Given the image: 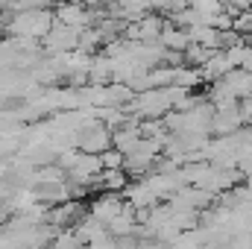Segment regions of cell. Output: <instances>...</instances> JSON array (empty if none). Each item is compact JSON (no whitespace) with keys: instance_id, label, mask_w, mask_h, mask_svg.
<instances>
[{"instance_id":"277c9868","label":"cell","mask_w":252,"mask_h":249,"mask_svg":"<svg viewBox=\"0 0 252 249\" xmlns=\"http://www.w3.org/2000/svg\"><path fill=\"white\" fill-rule=\"evenodd\" d=\"M79 32H82V30L64 27V24H59V21H56V27L47 32V38H44L41 44H44V50H47V53H53V56L73 53V50H79Z\"/></svg>"},{"instance_id":"52a82bcc","label":"cell","mask_w":252,"mask_h":249,"mask_svg":"<svg viewBox=\"0 0 252 249\" xmlns=\"http://www.w3.org/2000/svg\"><path fill=\"white\" fill-rule=\"evenodd\" d=\"M158 44H161L164 50H173V53H185V50L190 47V32L167 21V27H164V32H161Z\"/></svg>"},{"instance_id":"5b68a950","label":"cell","mask_w":252,"mask_h":249,"mask_svg":"<svg viewBox=\"0 0 252 249\" xmlns=\"http://www.w3.org/2000/svg\"><path fill=\"white\" fill-rule=\"evenodd\" d=\"M124 208H126V202L121 199V193H106V190H103V193L91 202L88 214H94L97 220H103V223L109 226V223H112V220L124 211Z\"/></svg>"},{"instance_id":"8fae6325","label":"cell","mask_w":252,"mask_h":249,"mask_svg":"<svg viewBox=\"0 0 252 249\" xmlns=\"http://www.w3.org/2000/svg\"><path fill=\"white\" fill-rule=\"evenodd\" d=\"M214 53H217V50H208V47L190 41V47L185 50V64H190V67H205V62H208Z\"/></svg>"},{"instance_id":"30bf717a","label":"cell","mask_w":252,"mask_h":249,"mask_svg":"<svg viewBox=\"0 0 252 249\" xmlns=\"http://www.w3.org/2000/svg\"><path fill=\"white\" fill-rule=\"evenodd\" d=\"M205 76H202V67H190V64H179L173 70V85L185 88V91H193L196 85H202Z\"/></svg>"},{"instance_id":"2e32d148","label":"cell","mask_w":252,"mask_h":249,"mask_svg":"<svg viewBox=\"0 0 252 249\" xmlns=\"http://www.w3.org/2000/svg\"><path fill=\"white\" fill-rule=\"evenodd\" d=\"M241 118H244V126H252V94L241 100Z\"/></svg>"},{"instance_id":"5bb4252c","label":"cell","mask_w":252,"mask_h":249,"mask_svg":"<svg viewBox=\"0 0 252 249\" xmlns=\"http://www.w3.org/2000/svg\"><path fill=\"white\" fill-rule=\"evenodd\" d=\"M190 9H196V12L205 18V15H220V12H226V3H223V0H190Z\"/></svg>"},{"instance_id":"9c48e42d","label":"cell","mask_w":252,"mask_h":249,"mask_svg":"<svg viewBox=\"0 0 252 249\" xmlns=\"http://www.w3.org/2000/svg\"><path fill=\"white\" fill-rule=\"evenodd\" d=\"M94 185H100L106 193H121V190L129 187V173L126 170H103L94 179Z\"/></svg>"},{"instance_id":"7c38bea8","label":"cell","mask_w":252,"mask_h":249,"mask_svg":"<svg viewBox=\"0 0 252 249\" xmlns=\"http://www.w3.org/2000/svg\"><path fill=\"white\" fill-rule=\"evenodd\" d=\"M188 6H190V0H153V12H158L164 18H173L176 12H182Z\"/></svg>"},{"instance_id":"7a4b0ae2","label":"cell","mask_w":252,"mask_h":249,"mask_svg":"<svg viewBox=\"0 0 252 249\" xmlns=\"http://www.w3.org/2000/svg\"><path fill=\"white\" fill-rule=\"evenodd\" d=\"M76 147L88 156H103L106 150H112V129L100 118H91L76 129Z\"/></svg>"},{"instance_id":"4fadbf2b","label":"cell","mask_w":252,"mask_h":249,"mask_svg":"<svg viewBox=\"0 0 252 249\" xmlns=\"http://www.w3.org/2000/svg\"><path fill=\"white\" fill-rule=\"evenodd\" d=\"M100 164H103V170H124L126 167V156L121 150H106L103 156H100Z\"/></svg>"},{"instance_id":"6da1fadb","label":"cell","mask_w":252,"mask_h":249,"mask_svg":"<svg viewBox=\"0 0 252 249\" xmlns=\"http://www.w3.org/2000/svg\"><path fill=\"white\" fill-rule=\"evenodd\" d=\"M56 27V15L50 9H30V12H18L9 21V32L15 38H27V41H44L47 32Z\"/></svg>"},{"instance_id":"9a60e30c","label":"cell","mask_w":252,"mask_h":249,"mask_svg":"<svg viewBox=\"0 0 252 249\" xmlns=\"http://www.w3.org/2000/svg\"><path fill=\"white\" fill-rule=\"evenodd\" d=\"M226 3V12L235 18V15H241V12H250L252 9V0H223Z\"/></svg>"},{"instance_id":"ba28073f","label":"cell","mask_w":252,"mask_h":249,"mask_svg":"<svg viewBox=\"0 0 252 249\" xmlns=\"http://www.w3.org/2000/svg\"><path fill=\"white\" fill-rule=\"evenodd\" d=\"M235 70V64L229 62V56H226V50H217L208 62H205V67H202V76H205V82H220L223 76H229Z\"/></svg>"},{"instance_id":"8992f818","label":"cell","mask_w":252,"mask_h":249,"mask_svg":"<svg viewBox=\"0 0 252 249\" xmlns=\"http://www.w3.org/2000/svg\"><path fill=\"white\" fill-rule=\"evenodd\" d=\"M141 121H126L124 126H118V129H112V147L115 150H121L124 156H129L138 144H141Z\"/></svg>"},{"instance_id":"3957f363","label":"cell","mask_w":252,"mask_h":249,"mask_svg":"<svg viewBox=\"0 0 252 249\" xmlns=\"http://www.w3.org/2000/svg\"><path fill=\"white\" fill-rule=\"evenodd\" d=\"M56 21L64 27H73V30H88L97 24V12L85 6V0H62L56 9H53Z\"/></svg>"}]
</instances>
